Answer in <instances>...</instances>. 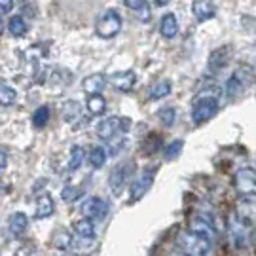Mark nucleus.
Listing matches in <instances>:
<instances>
[{"mask_svg": "<svg viewBox=\"0 0 256 256\" xmlns=\"http://www.w3.org/2000/svg\"><path fill=\"white\" fill-rule=\"evenodd\" d=\"M169 93H171V80H160V82L152 84L148 97L150 99H164Z\"/></svg>", "mask_w": 256, "mask_h": 256, "instance_id": "nucleus-21", "label": "nucleus"}, {"mask_svg": "<svg viewBox=\"0 0 256 256\" xmlns=\"http://www.w3.org/2000/svg\"><path fill=\"white\" fill-rule=\"evenodd\" d=\"M228 243L238 252H245L252 245V226L247 224L236 210L228 216Z\"/></svg>", "mask_w": 256, "mask_h": 256, "instance_id": "nucleus-1", "label": "nucleus"}, {"mask_svg": "<svg viewBox=\"0 0 256 256\" xmlns=\"http://www.w3.org/2000/svg\"><path fill=\"white\" fill-rule=\"evenodd\" d=\"M234 186L243 200H256V169L250 167L239 169L234 176Z\"/></svg>", "mask_w": 256, "mask_h": 256, "instance_id": "nucleus-5", "label": "nucleus"}, {"mask_svg": "<svg viewBox=\"0 0 256 256\" xmlns=\"http://www.w3.org/2000/svg\"><path fill=\"white\" fill-rule=\"evenodd\" d=\"M182 148H184V140H180V138L171 140V142L164 148V160L165 162H174L178 156L182 154Z\"/></svg>", "mask_w": 256, "mask_h": 256, "instance_id": "nucleus-20", "label": "nucleus"}, {"mask_svg": "<svg viewBox=\"0 0 256 256\" xmlns=\"http://www.w3.org/2000/svg\"><path fill=\"white\" fill-rule=\"evenodd\" d=\"M84 164V148L82 146H72L70 148V158H68V171H76L80 169V165Z\"/></svg>", "mask_w": 256, "mask_h": 256, "instance_id": "nucleus-26", "label": "nucleus"}, {"mask_svg": "<svg viewBox=\"0 0 256 256\" xmlns=\"http://www.w3.org/2000/svg\"><path fill=\"white\" fill-rule=\"evenodd\" d=\"M55 210V203L54 198L50 194H40L36 200V210H34V216L36 218H48L52 216Z\"/></svg>", "mask_w": 256, "mask_h": 256, "instance_id": "nucleus-16", "label": "nucleus"}, {"mask_svg": "<svg viewBox=\"0 0 256 256\" xmlns=\"http://www.w3.org/2000/svg\"><path fill=\"white\" fill-rule=\"evenodd\" d=\"M0 34H2V19H0Z\"/></svg>", "mask_w": 256, "mask_h": 256, "instance_id": "nucleus-38", "label": "nucleus"}, {"mask_svg": "<svg viewBox=\"0 0 256 256\" xmlns=\"http://www.w3.org/2000/svg\"><path fill=\"white\" fill-rule=\"evenodd\" d=\"M218 112V90H207L200 93V97L194 101L192 106V122L194 126H202Z\"/></svg>", "mask_w": 256, "mask_h": 256, "instance_id": "nucleus-2", "label": "nucleus"}, {"mask_svg": "<svg viewBox=\"0 0 256 256\" xmlns=\"http://www.w3.org/2000/svg\"><path fill=\"white\" fill-rule=\"evenodd\" d=\"M254 80V76H252V70L250 68H239L236 72L232 74V78H230L228 82H226V95H228V99H234V97H238V93H241L245 88H248L250 84Z\"/></svg>", "mask_w": 256, "mask_h": 256, "instance_id": "nucleus-10", "label": "nucleus"}, {"mask_svg": "<svg viewBox=\"0 0 256 256\" xmlns=\"http://www.w3.org/2000/svg\"><path fill=\"white\" fill-rule=\"evenodd\" d=\"M165 256H186L182 250H178V248H171V250H167V254Z\"/></svg>", "mask_w": 256, "mask_h": 256, "instance_id": "nucleus-36", "label": "nucleus"}, {"mask_svg": "<svg viewBox=\"0 0 256 256\" xmlns=\"http://www.w3.org/2000/svg\"><path fill=\"white\" fill-rule=\"evenodd\" d=\"M174 116H176L174 108H162L160 112H158V118H160V122H162L164 128H171V126H173Z\"/></svg>", "mask_w": 256, "mask_h": 256, "instance_id": "nucleus-30", "label": "nucleus"}, {"mask_svg": "<svg viewBox=\"0 0 256 256\" xmlns=\"http://www.w3.org/2000/svg\"><path fill=\"white\" fill-rule=\"evenodd\" d=\"M230 55H232V48L230 46L216 48L214 52H210L207 68H209L210 72H218V70H222V68H226L230 63Z\"/></svg>", "mask_w": 256, "mask_h": 256, "instance_id": "nucleus-13", "label": "nucleus"}, {"mask_svg": "<svg viewBox=\"0 0 256 256\" xmlns=\"http://www.w3.org/2000/svg\"><path fill=\"white\" fill-rule=\"evenodd\" d=\"M156 176V169H142L140 173L133 178V182L129 186V202L135 203L138 200H142L148 194V190L152 188Z\"/></svg>", "mask_w": 256, "mask_h": 256, "instance_id": "nucleus-8", "label": "nucleus"}, {"mask_svg": "<svg viewBox=\"0 0 256 256\" xmlns=\"http://www.w3.org/2000/svg\"><path fill=\"white\" fill-rule=\"evenodd\" d=\"M0 188H2V184H0Z\"/></svg>", "mask_w": 256, "mask_h": 256, "instance_id": "nucleus-39", "label": "nucleus"}, {"mask_svg": "<svg viewBox=\"0 0 256 256\" xmlns=\"http://www.w3.org/2000/svg\"><path fill=\"white\" fill-rule=\"evenodd\" d=\"M14 8V0H0V12L6 14V12H12Z\"/></svg>", "mask_w": 256, "mask_h": 256, "instance_id": "nucleus-34", "label": "nucleus"}, {"mask_svg": "<svg viewBox=\"0 0 256 256\" xmlns=\"http://www.w3.org/2000/svg\"><path fill=\"white\" fill-rule=\"evenodd\" d=\"M8 28H10V32H12L14 36H18V38L23 36V34L27 32V25H25L23 18H19V16H14V18L10 19Z\"/></svg>", "mask_w": 256, "mask_h": 256, "instance_id": "nucleus-29", "label": "nucleus"}, {"mask_svg": "<svg viewBox=\"0 0 256 256\" xmlns=\"http://www.w3.org/2000/svg\"><path fill=\"white\" fill-rule=\"evenodd\" d=\"M74 232L84 239H93L95 238V224H93V220L80 218L74 222Z\"/></svg>", "mask_w": 256, "mask_h": 256, "instance_id": "nucleus-19", "label": "nucleus"}, {"mask_svg": "<svg viewBox=\"0 0 256 256\" xmlns=\"http://www.w3.org/2000/svg\"><path fill=\"white\" fill-rule=\"evenodd\" d=\"M174 245L186 256H214V247L202 238L194 236L190 230H180L174 236Z\"/></svg>", "mask_w": 256, "mask_h": 256, "instance_id": "nucleus-3", "label": "nucleus"}, {"mask_svg": "<svg viewBox=\"0 0 256 256\" xmlns=\"http://www.w3.org/2000/svg\"><path fill=\"white\" fill-rule=\"evenodd\" d=\"M104 108H106V101H104L102 95H90V99H88V110L92 112L93 116L102 114Z\"/></svg>", "mask_w": 256, "mask_h": 256, "instance_id": "nucleus-24", "label": "nucleus"}, {"mask_svg": "<svg viewBox=\"0 0 256 256\" xmlns=\"http://www.w3.org/2000/svg\"><path fill=\"white\" fill-rule=\"evenodd\" d=\"M18 99V93L14 88H10L8 84L0 82V104L2 106H10V104H14Z\"/></svg>", "mask_w": 256, "mask_h": 256, "instance_id": "nucleus-22", "label": "nucleus"}, {"mask_svg": "<svg viewBox=\"0 0 256 256\" xmlns=\"http://www.w3.org/2000/svg\"><path fill=\"white\" fill-rule=\"evenodd\" d=\"M106 84L112 88H116L120 92H131L133 86L137 84V74L133 70H126V72H116L112 76H106Z\"/></svg>", "mask_w": 256, "mask_h": 256, "instance_id": "nucleus-12", "label": "nucleus"}, {"mask_svg": "<svg viewBox=\"0 0 256 256\" xmlns=\"http://www.w3.org/2000/svg\"><path fill=\"white\" fill-rule=\"evenodd\" d=\"M188 230L192 232L194 236H198V238H202L203 241H207L210 243L212 247L216 245V241H218V232H216V218H212L209 214H205V212H196L190 216L188 220Z\"/></svg>", "mask_w": 256, "mask_h": 256, "instance_id": "nucleus-4", "label": "nucleus"}, {"mask_svg": "<svg viewBox=\"0 0 256 256\" xmlns=\"http://www.w3.org/2000/svg\"><path fill=\"white\" fill-rule=\"evenodd\" d=\"M48 122H50V108L48 106H40V108L34 110V114H32V126L38 129H42L44 126H48Z\"/></svg>", "mask_w": 256, "mask_h": 256, "instance_id": "nucleus-28", "label": "nucleus"}, {"mask_svg": "<svg viewBox=\"0 0 256 256\" xmlns=\"http://www.w3.org/2000/svg\"><path fill=\"white\" fill-rule=\"evenodd\" d=\"M126 6L135 12H142V19H148V6H146V0H124Z\"/></svg>", "mask_w": 256, "mask_h": 256, "instance_id": "nucleus-31", "label": "nucleus"}, {"mask_svg": "<svg viewBox=\"0 0 256 256\" xmlns=\"http://www.w3.org/2000/svg\"><path fill=\"white\" fill-rule=\"evenodd\" d=\"M192 14L200 23H203V21L212 19L216 16V6L210 0H196L192 4Z\"/></svg>", "mask_w": 256, "mask_h": 256, "instance_id": "nucleus-14", "label": "nucleus"}, {"mask_svg": "<svg viewBox=\"0 0 256 256\" xmlns=\"http://www.w3.org/2000/svg\"><path fill=\"white\" fill-rule=\"evenodd\" d=\"M64 122H74L76 118H80V104L76 101H66L63 102V108H61Z\"/></svg>", "mask_w": 256, "mask_h": 256, "instance_id": "nucleus-25", "label": "nucleus"}, {"mask_svg": "<svg viewBox=\"0 0 256 256\" xmlns=\"http://www.w3.org/2000/svg\"><path fill=\"white\" fill-rule=\"evenodd\" d=\"M6 165H8V154L0 148V167H6Z\"/></svg>", "mask_w": 256, "mask_h": 256, "instance_id": "nucleus-35", "label": "nucleus"}, {"mask_svg": "<svg viewBox=\"0 0 256 256\" xmlns=\"http://www.w3.org/2000/svg\"><path fill=\"white\" fill-rule=\"evenodd\" d=\"M61 196H63L64 202L72 203V202H76L80 196H82V190H80V188H76V186H64L63 192H61Z\"/></svg>", "mask_w": 256, "mask_h": 256, "instance_id": "nucleus-32", "label": "nucleus"}, {"mask_svg": "<svg viewBox=\"0 0 256 256\" xmlns=\"http://www.w3.org/2000/svg\"><path fill=\"white\" fill-rule=\"evenodd\" d=\"M160 32L164 38H174L176 32H178V23H176V18L174 14H165L162 21H160Z\"/></svg>", "mask_w": 256, "mask_h": 256, "instance_id": "nucleus-18", "label": "nucleus"}, {"mask_svg": "<svg viewBox=\"0 0 256 256\" xmlns=\"http://www.w3.org/2000/svg\"><path fill=\"white\" fill-rule=\"evenodd\" d=\"M129 129V120L128 118H120V116H110L104 118L97 124L95 133L101 140H112V138L120 135V133H126Z\"/></svg>", "mask_w": 256, "mask_h": 256, "instance_id": "nucleus-7", "label": "nucleus"}, {"mask_svg": "<svg viewBox=\"0 0 256 256\" xmlns=\"http://www.w3.org/2000/svg\"><path fill=\"white\" fill-rule=\"evenodd\" d=\"M133 171H135V165L133 162H126V164H118L112 171H110L108 176V188L110 192L114 194L116 198L122 196L124 188L128 186L129 178L133 176Z\"/></svg>", "mask_w": 256, "mask_h": 256, "instance_id": "nucleus-6", "label": "nucleus"}, {"mask_svg": "<svg viewBox=\"0 0 256 256\" xmlns=\"http://www.w3.org/2000/svg\"><path fill=\"white\" fill-rule=\"evenodd\" d=\"M160 146H162V138L158 137V135H156V137L154 135H148L146 142L142 144V148H144L142 152H144V154H152V152H156Z\"/></svg>", "mask_w": 256, "mask_h": 256, "instance_id": "nucleus-33", "label": "nucleus"}, {"mask_svg": "<svg viewBox=\"0 0 256 256\" xmlns=\"http://www.w3.org/2000/svg\"><path fill=\"white\" fill-rule=\"evenodd\" d=\"M82 88L88 95H101V92L106 88V76H104V74L86 76L82 82Z\"/></svg>", "mask_w": 256, "mask_h": 256, "instance_id": "nucleus-15", "label": "nucleus"}, {"mask_svg": "<svg viewBox=\"0 0 256 256\" xmlns=\"http://www.w3.org/2000/svg\"><path fill=\"white\" fill-rule=\"evenodd\" d=\"M28 226V218L25 212H14L8 218V230L14 238H19L25 234V230Z\"/></svg>", "mask_w": 256, "mask_h": 256, "instance_id": "nucleus-17", "label": "nucleus"}, {"mask_svg": "<svg viewBox=\"0 0 256 256\" xmlns=\"http://www.w3.org/2000/svg\"><path fill=\"white\" fill-rule=\"evenodd\" d=\"M80 210H82L84 218L97 220V218H102V216L106 214L108 207H106L104 200H101V198H90V200H86V202L82 203Z\"/></svg>", "mask_w": 256, "mask_h": 256, "instance_id": "nucleus-11", "label": "nucleus"}, {"mask_svg": "<svg viewBox=\"0 0 256 256\" xmlns=\"http://www.w3.org/2000/svg\"><path fill=\"white\" fill-rule=\"evenodd\" d=\"M97 34L101 38L116 36L122 28V18L116 10H104L102 16L97 19Z\"/></svg>", "mask_w": 256, "mask_h": 256, "instance_id": "nucleus-9", "label": "nucleus"}, {"mask_svg": "<svg viewBox=\"0 0 256 256\" xmlns=\"http://www.w3.org/2000/svg\"><path fill=\"white\" fill-rule=\"evenodd\" d=\"M158 6H165V4H169V0H154Z\"/></svg>", "mask_w": 256, "mask_h": 256, "instance_id": "nucleus-37", "label": "nucleus"}, {"mask_svg": "<svg viewBox=\"0 0 256 256\" xmlns=\"http://www.w3.org/2000/svg\"><path fill=\"white\" fill-rule=\"evenodd\" d=\"M54 245L59 250H66V248L72 245V236L66 232V230H59L54 236Z\"/></svg>", "mask_w": 256, "mask_h": 256, "instance_id": "nucleus-27", "label": "nucleus"}, {"mask_svg": "<svg viewBox=\"0 0 256 256\" xmlns=\"http://www.w3.org/2000/svg\"><path fill=\"white\" fill-rule=\"evenodd\" d=\"M90 164L93 169H101L102 165L106 164V150L102 146H93L90 152Z\"/></svg>", "mask_w": 256, "mask_h": 256, "instance_id": "nucleus-23", "label": "nucleus"}]
</instances>
